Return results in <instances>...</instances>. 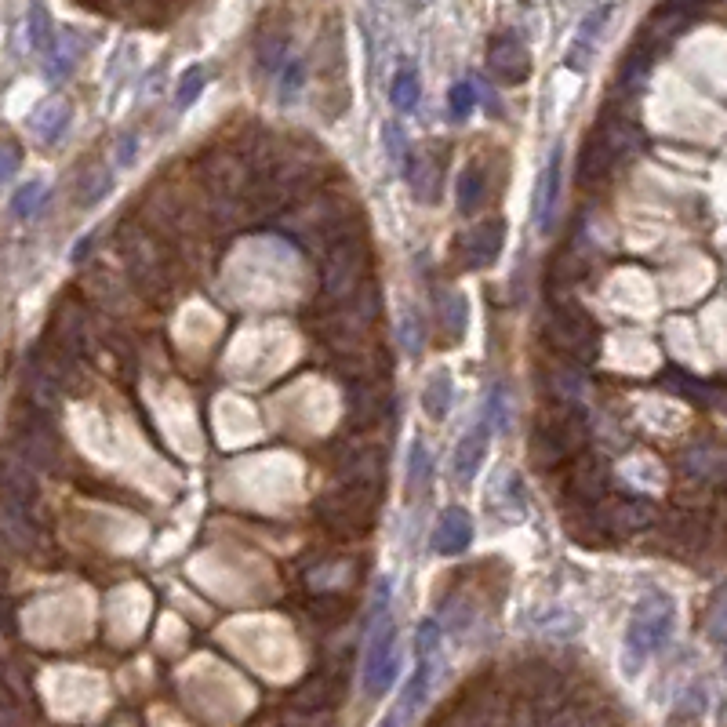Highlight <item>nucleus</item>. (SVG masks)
Segmentation results:
<instances>
[{
    "mask_svg": "<svg viewBox=\"0 0 727 727\" xmlns=\"http://www.w3.org/2000/svg\"><path fill=\"white\" fill-rule=\"evenodd\" d=\"M11 455H19V459L33 469L55 466V459H59V444H55V433L48 429V422L37 419V415L19 422V426H15V448H11Z\"/></svg>",
    "mask_w": 727,
    "mask_h": 727,
    "instance_id": "nucleus-9",
    "label": "nucleus"
},
{
    "mask_svg": "<svg viewBox=\"0 0 727 727\" xmlns=\"http://www.w3.org/2000/svg\"><path fill=\"white\" fill-rule=\"evenodd\" d=\"M302 77H306V66L299 59H288L284 62V77H280V99L288 102L295 91L302 88Z\"/></svg>",
    "mask_w": 727,
    "mask_h": 727,
    "instance_id": "nucleus-36",
    "label": "nucleus"
},
{
    "mask_svg": "<svg viewBox=\"0 0 727 727\" xmlns=\"http://www.w3.org/2000/svg\"><path fill=\"white\" fill-rule=\"evenodd\" d=\"M19 164H22V153L15 150L11 142H4V146H0V186H4V182H8L11 175L19 171Z\"/></svg>",
    "mask_w": 727,
    "mask_h": 727,
    "instance_id": "nucleus-37",
    "label": "nucleus"
},
{
    "mask_svg": "<svg viewBox=\"0 0 727 727\" xmlns=\"http://www.w3.org/2000/svg\"><path fill=\"white\" fill-rule=\"evenodd\" d=\"M488 70L495 73L502 84H524V80L531 77V55H528V48L520 44V37L502 33V37L491 40Z\"/></svg>",
    "mask_w": 727,
    "mask_h": 727,
    "instance_id": "nucleus-12",
    "label": "nucleus"
},
{
    "mask_svg": "<svg viewBox=\"0 0 727 727\" xmlns=\"http://www.w3.org/2000/svg\"><path fill=\"white\" fill-rule=\"evenodd\" d=\"M564 495H568V502H575V506L593 509L597 502H604V495H608V469L593 459L575 466V473H568Z\"/></svg>",
    "mask_w": 727,
    "mask_h": 727,
    "instance_id": "nucleus-13",
    "label": "nucleus"
},
{
    "mask_svg": "<svg viewBox=\"0 0 727 727\" xmlns=\"http://www.w3.org/2000/svg\"><path fill=\"white\" fill-rule=\"evenodd\" d=\"M288 59V37L284 33H273L269 40H262V51H259V62L266 73H277Z\"/></svg>",
    "mask_w": 727,
    "mask_h": 727,
    "instance_id": "nucleus-34",
    "label": "nucleus"
},
{
    "mask_svg": "<svg viewBox=\"0 0 727 727\" xmlns=\"http://www.w3.org/2000/svg\"><path fill=\"white\" fill-rule=\"evenodd\" d=\"M117 237H120V255L128 262L131 277L139 280L142 288H157L160 280H164V273H168V262H164L157 244L139 226H124Z\"/></svg>",
    "mask_w": 727,
    "mask_h": 727,
    "instance_id": "nucleus-8",
    "label": "nucleus"
},
{
    "mask_svg": "<svg viewBox=\"0 0 727 727\" xmlns=\"http://www.w3.org/2000/svg\"><path fill=\"white\" fill-rule=\"evenodd\" d=\"M437 320H440V328H444V342H459L462 335H466V324H469L466 295H462V291H444L437 299Z\"/></svg>",
    "mask_w": 727,
    "mask_h": 727,
    "instance_id": "nucleus-21",
    "label": "nucleus"
},
{
    "mask_svg": "<svg viewBox=\"0 0 727 727\" xmlns=\"http://www.w3.org/2000/svg\"><path fill=\"white\" fill-rule=\"evenodd\" d=\"M451 400H455V386H451V375L448 371H437V375H429L426 389H422V408H426L429 419H448L451 411Z\"/></svg>",
    "mask_w": 727,
    "mask_h": 727,
    "instance_id": "nucleus-24",
    "label": "nucleus"
},
{
    "mask_svg": "<svg viewBox=\"0 0 727 727\" xmlns=\"http://www.w3.org/2000/svg\"><path fill=\"white\" fill-rule=\"evenodd\" d=\"M586 440V415L575 404H564L560 411H546L535 422V437H531V459L535 466L553 469L568 462Z\"/></svg>",
    "mask_w": 727,
    "mask_h": 727,
    "instance_id": "nucleus-1",
    "label": "nucleus"
},
{
    "mask_svg": "<svg viewBox=\"0 0 727 727\" xmlns=\"http://www.w3.org/2000/svg\"><path fill=\"white\" fill-rule=\"evenodd\" d=\"M44 200H48V186H44V182H26V186L15 193V200H11V211H15L19 219H30V215H37V211L44 208Z\"/></svg>",
    "mask_w": 727,
    "mask_h": 727,
    "instance_id": "nucleus-32",
    "label": "nucleus"
},
{
    "mask_svg": "<svg viewBox=\"0 0 727 727\" xmlns=\"http://www.w3.org/2000/svg\"><path fill=\"white\" fill-rule=\"evenodd\" d=\"M26 37H30V48L48 51L51 44V15L44 8V0H33L30 15H26Z\"/></svg>",
    "mask_w": 727,
    "mask_h": 727,
    "instance_id": "nucleus-31",
    "label": "nucleus"
},
{
    "mask_svg": "<svg viewBox=\"0 0 727 727\" xmlns=\"http://www.w3.org/2000/svg\"><path fill=\"white\" fill-rule=\"evenodd\" d=\"M502 237H506V222L502 219H484L473 230H466L459 237V255L469 269H484L498 259L502 251Z\"/></svg>",
    "mask_w": 727,
    "mask_h": 727,
    "instance_id": "nucleus-11",
    "label": "nucleus"
},
{
    "mask_svg": "<svg viewBox=\"0 0 727 727\" xmlns=\"http://www.w3.org/2000/svg\"><path fill=\"white\" fill-rule=\"evenodd\" d=\"M204 70L200 66H193V70H186V77H182V84H179V95H175V106L179 110H186V106H193V99L200 95V88H204Z\"/></svg>",
    "mask_w": 727,
    "mask_h": 727,
    "instance_id": "nucleus-35",
    "label": "nucleus"
},
{
    "mask_svg": "<svg viewBox=\"0 0 727 727\" xmlns=\"http://www.w3.org/2000/svg\"><path fill=\"white\" fill-rule=\"evenodd\" d=\"M706 4H717V0H669V8H677V11H684L688 19H695L698 11L706 8Z\"/></svg>",
    "mask_w": 727,
    "mask_h": 727,
    "instance_id": "nucleus-40",
    "label": "nucleus"
},
{
    "mask_svg": "<svg viewBox=\"0 0 727 727\" xmlns=\"http://www.w3.org/2000/svg\"><path fill=\"white\" fill-rule=\"evenodd\" d=\"M557 200H560V146L549 153L546 168H542L538 186H535V222H538V230L542 233L553 230V211H557Z\"/></svg>",
    "mask_w": 727,
    "mask_h": 727,
    "instance_id": "nucleus-15",
    "label": "nucleus"
},
{
    "mask_svg": "<svg viewBox=\"0 0 727 727\" xmlns=\"http://www.w3.org/2000/svg\"><path fill=\"white\" fill-rule=\"evenodd\" d=\"M0 542L11 546L15 553L33 546V520H30V509L26 506H15V502H4L0 498Z\"/></svg>",
    "mask_w": 727,
    "mask_h": 727,
    "instance_id": "nucleus-19",
    "label": "nucleus"
},
{
    "mask_svg": "<svg viewBox=\"0 0 727 727\" xmlns=\"http://www.w3.org/2000/svg\"><path fill=\"white\" fill-rule=\"evenodd\" d=\"M673 618H677V608H673V600L666 593H644L637 600V608H633V618H629V629H626V655L629 662L637 666L644 658L655 655L662 644L669 640L673 633Z\"/></svg>",
    "mask_w": 727,
    "mask_h": 727,
    "instance_id": "nucleus-2",
    "label": "nucleus"
},
{
    "mask_svg": "<svg viewBox=\"0 0 727 727\" xmlns=\"http://www.w3.org/2000/svg\"><path fill=\"white\" fill-rule=\"evenodd\" d=\"M469 542H473V520H469L466 509H444L437 535H433V549L444 557H455V553L469 549Z\"/></svg>",
    "mask_w": 727,
    "mask_h": 727,
    "instance_id": "nucleus-17",
    "label": "nucleus"
},
{
    "mask_svg": "<svg viewBox=\"0 0 727 727\" xmlns=\"http://www.w3.org/2000/svg\"><path fill=\"white\" fill-rule=\"evenodd\" d=\"M651 62H655V55H651L648 48H640V44H637V48L626 55L622 70H618V91H622V95H637V91L648 84Z\"/></svg>",
    "mask_w": 727,
    "mask_h": 727,
    "instance_id": "nucleus-23",
    "label": "nucleus"
},
{
    "mask_svg": "<svg viewBox=\"0 0 727 727\" xmlns=\"http://www.w3.org/2000/svg\"><path fill=\"white\" fill-rule=\"evenodd\" d=\"M66 124H70V102L66 99H48L40 102L30 117V131L40 146H55V142L66 135Z\"/></svg>",
    "mask_w": 727,
    "mask_h": 727,
    "instance_id": "nucleus-18",
    "label": "nucleus"
},
{
    "mask_svg": "<svg viewBox=\"0 0 727 727\" xmlns=\"http://www.w3.org/2000/svg\"><path fill=\"white\" fill-rule=\"evenodd\" d=\"M433 480V462H429V451L422 440H411V455H408V495L422 498Z\"/></svg>",
    "mask_w": 727,
    "mask_h": 727,
    "instance_id": "nucleus-27",
    "label": "nucleus"
},
{
    "mask_svg": "<svg viewBox=\"0 0 727 727\" xmlns=\"http://www.w3.org/2000/svg\"><path fill=\"white\" fill-rule=\"evenodd\" d=\"M448 106H451V117L455 120H466L469 113L477 110V88L469 84V80H459L448 95Z\"/></svg>",
    "mask_w": 727,
    "mask_h": 727,
    "instance_id": "nucleus-33",
    "label": "nucleus"
},
{
    "mask_svg": "<svg viewBox=\"0 0 727 727\" xmlns=\"http://www.w3.org/2000/svg\"><path fill=\"white\" fill-rule=\"evenodd\" d=\"M546 339L557 353L578 360V364H589V360H597V353H600L597 324H593L589 313H582V309L571 306V302H557V306L549 309Z\"/></svg>",
    "mask_w": 727,
    "mask_h": 727,
    "instance_id": "nucleus-3",
    "label": "nucleus"
},
{
    "mask_svg": "<svg viewBox=\"0 0 727 727\" xmlns=\"http://www.w3.org/2000/svg\"><path fill=\"white\" fill-rule=\"evenodd\" d=\"M498 415H502V389L495 386L488 393V404H484V411H480V419L466 429V437L459 440V451H455V477H459L462 484H469V480L477 477L480 462H484V455H488L491 429H495Z\"/></svg>",
    "mask_w": 727,
    "mask_h": 727,
    "instance_id": "nucleus-7",
    "label": "nucleus"
},
{
    "mask_svg": "<svg viewBox=\"0 0 727 727\" xmlns=\"http://www.w3.org/2000/svg\"><path fill=\"white\" fill-rule=\"evenodd\" d=\"M484 197H488V175H484V168H466L459 179V211L462 215H473V211H480V204H484Z\"/></svg>",
    "mask_w": 727,
    "mask_h": 727,
    "instance_id": "nucleus-26",
    "label": "nucleus"
},
{
    "mask_svg": "<svg viewBox=\"0 0 727 727\" xmlns=\"http://www.w3.org/2000/svg\"><path fill=\"white\" fill-rule=\"evenodd\" d=\"M80 55H84V37H80V33L62 30L59 37H51V44H48V77L51 80L70 77L73 66L80 62Z\"/></svg>",
    "mask_w": 727,
    "mask_h": 727,
    "instance_id": "nucleus-20",
    "label": "nucleus"
},
{
    "mask_svg": "<svg viewBox=\"0 0 727 727\" xmlns=\"http://www.w3.org/2000/svg\"><path fill=\"white\" fill-rule=\"evenodd\" d=\"M684 469H688L691 477H720L724 459H720V451L713 448V444H695V448L684 455Z\"/></svg>",
    "mask_w": 727,
    "mask_h": 727,
    "instance_id": "nucleus-29",
    "label": "nucleus"
},
{
    "mask_svg": "<svg viewBox=\"0 0 727 727\" xmlns=\"http://www.w3.org/2000/svg\"><path fill=\"white\" fill-rule=\"evenodd\" d=\"M382 419V393L375 386H349V422L371 426Z\"/></svg>",
    "mask_w": 727,
    "mask_h": 727,
    "instance_id": "nucleus-25",
    "label": "nucleus"
},
{
    "mask_svg": "<svg viewBox=\"0 0 727 727\" xmlns=\"http://www.w3.org/2000/svg\"><path fill=\"white\" fill-rule=\"evenodd\" d=\"M375 498H379V484L342 480L328 498H320V520L339 535H360L375 517Z\"/></svg>",
    "mask_w": 727,
    "mask_h": 727,
    "instance_id": "nucleus-4",
    "label": "nucleus"
},
{
    "mask_svg": "<svg viewBox=\"0 0 727 727\" xmlns=\"http://www.w3.org/2000/svg\"><path fill=\"white\" fill-rule=\"evenodd\" d=\"M389 99H393V106H397L400 113H411L415 106H419V73L411 70V66H404V70L393 77V88H389Z\"/></svg>",
    "mask_w": 727,
    "mask_h": 727,
    "instance_id": "nucleus-30",
    "label": "nucleus"
},
{
    "mask_svg": "<svg viewBox=\"0 0 727 727\" xmlns=\"http://www.w3.org/2000/svg\"><path fill=\"white\" fill-rule=\"evenodd\" d=\"M368 269V251H364V240H357L353 233L331 240L328 255H324V269H320V280H324V295L331 302H346L349 295H357L360 277Z\"/></svg>",
    "mask_w": 727,
    "mask_h": 727,
    "instance_id": "nucleus-5",
    "label": "nucleus"
},
{
    "mask_svg": "<svg viewBox=\"0 0 727 727\" xmlns=\"http://www.w3.org/2000/svg\"><path fill=\"white\" fill-rule=\"evenodd\" d=\"M604 19H608V8H597V11H593V15H589V19L582 22V37H578V40H582V44H586V40H593V37H597L600 22H604Z\"/></svg>",
    "mask_w": 727,
    "mask_h": 727,
    "instance_id": "nucleus-39",
    "label": "nucleus"
},
{
    "mask_svg": "<svg viewBox=\"0 0 727 727\" xmlns=\"http://www.w3.org/2000/svg\"><path fill=\"white\" fill-rule=\"evenodd\" d=\"M593 513L600 520V531H611V535H637V531H648L655 524V506L648 498H615L604 513L600 509H593Z\"/></svg>",
    "mask_w": 727,
    "mask_h": 727,
    "instance_id": "nucleus-10",
    "label": "nucleus"
},
{
    "mask_svg": "<svg viewBox=\"0 0 727 727\" xmlns=\"http://www.w3.org/2000/svg\"><path fill=\"white\" fill-rule=\"evenodd\" d=\"M429 684H433V658H419V666H415V673H411L408 688H404V695H400V709H397L400 724L411 720L422 709V702H426V695H429Z\"/></svg>",
    "mask_w": 727,
    "mask_h": 727,
    "instance_id": "nucleus-22",
    "label": "nucleus"
},
{
    "mask_svg": "<svg viewBox=\"0 0 727 727\" xmlns=\"http://www.w3.org/2000/svg\"><path fill=\"white\" fill-rule=\"evenodd\" d=\"M379 727H400V717H397V713H389V717L386 720H382V724Z\"/></svg>",
    "mask_w": 727,
    "mask_h": 727,
    "instance_id": "nucleus-41",
    "label": "nucleus"
},
{
    "mask_svg": "<svg viewBox=\"0 0 727 727\" xmlns=\"http://www.w3.org/2000/svg\"><path fill=\"white\" fill-rule=\"evenodd\" d=\"M440 175H444V160L433 150H419L411 153L408 164V186L411 193L422 200V204H433L440 197Z\"/></svg>",
    "mask_w": 727,
    "mask_h": 727,
    "instance_id": "nucleus-16",
    "label": "nucleus"
},
{
    "mask_svg": "<svg viewBox=\"0 0 727 727\" xmlns=\"http://www.w3.org/2000/svg\"><path fill=\"white\" fill-rule=\"evenodd\" d=\"M618 164H622V160H618L615 150H611L608 142H604V135H600V131H593V139L582 146V160H578V179H582V190H586V186H589V190L604 186Z\"/></svg>",
    "mask_w": 727,
    "mask_h": 727,
    "instance_id": "nucleus-14",
    "label": "nucleus"
},
{
    "mask_svg": "<svg viewBox=\"0 0 727 727\" xmlns=\"http://www.w3.org/2000/svg\"><path fill=\"white\" fill-rule=\"evenodd\" d=\"M400 669V655H397V622L389 618V611L375 615V629H371L368 640V655H364V695H382L389 691L393 677Z\"/></svg>",
    "mask_w": 727,
    "mask_h": 727,
    "instance_id": "nucleus-6",
    "label": "nucleus"
},
{
    "mask_svg": "<svg viewBox=\"0 0 727 727\" xmlns=\"http://www.w3.org/2000/svg\"><path fill=\"white\" fill-rule=\"evenodd\" d=\"M382 139H386L389 157H400V153H404V135H400L397 124H386V128H382Z\"/></svg>",
    "mask_w": 727,
    "mask_h": 727,
    "instance_id": "nucleus-38",
    "label": "nucleus"
},
{
    "mask_svg": "<svg viewBox=\"0 0 727 727\" xmlns=\"http://www.w3.org/2000/svg\"><path fill=\"white\" fill-rule=\"evenodd\" d=\"M204 168H208V179L219 186V190H237L240 175H244V164H240L237 157H230V153H211L208 160H204Z\"/></svg>",
    "mask_w": 727,
    "mask_h": 727,
    "instance_id": "nucleus-28",
    "label": "nucleus"
}]
</instances>
